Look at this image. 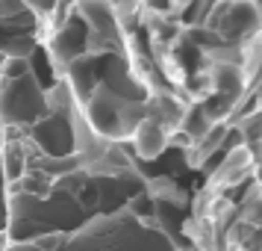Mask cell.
I'll return each instance as SVG.
<instances>
[{
  "instance_id": "1",
  "label": "cell",
  "mask_w": 262,
  "mask_h": 251,
  "mask_svg": "<svg viewBox=\"0 0 262 251\" xmlns=\"http://www.w3.org/2000/svg\"><path fill=\"white\" fill-rule=\"evenodd\" d=\"M168 139H171V130L162 127L159 121H154L150 115H144L142 124H139L136 133H133L136 151H139V157H144V160H154V157L162 154V151L168 148Z\"/></svg>"
}]
</instances>
